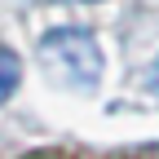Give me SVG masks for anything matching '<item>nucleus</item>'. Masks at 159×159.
<instances>
[{"label":"nucleus","instance_id":"1","mask_svg":"<svg viewBox=\"0 0 159 159\" xmlns=\"http://www.w3.org/2000/svg\"><path fill=\"white\" fill-rule=\"evenodd\" d=\"M40 66H44L57 84L66 89H97L102 80V44L84 31V27H53L40 35Z\"/></svg>","mask_w":159,"mask_h":159},{"label":"nucleus","instance_id":"2","mask_svg":"<svg viewBox=\"0 0 159 159\" xmlns=\"http://www.w3.org/2000/svg\"><path fill=\"white\" fill-rule=\"evenodd\" d=\"M18 80H22V62H18V53H13V49H0V106L13 97Z\"/></svg>","mask_w":159,"mask_h":159},{"label":"nucleus","instance_id":"3","mask_svg":"<svg viewBox=\"0 0 159 159\" xmlns=\"http://www.w3.org/2000/svg\"><path fill=\"white\" fill-rule=\"evenodd\" d=\"M146 89H150V93L159 97V57H155L150 66H146Z\"/></svg>","mask_w":159,"mask_h":159},{"label":"nucleus","instance_id":"4","mask_svg":"<svg viewBox=\"0 0 159 159\" xmlns=\"http://www.w3.org/2000/svg\"><path fill=\"white\" fill-rule=\"evenodd\" d=\"M75 5H97V0H75Z\"/></svg>","mask_w":159,"mask_h":159}]
</instances>
